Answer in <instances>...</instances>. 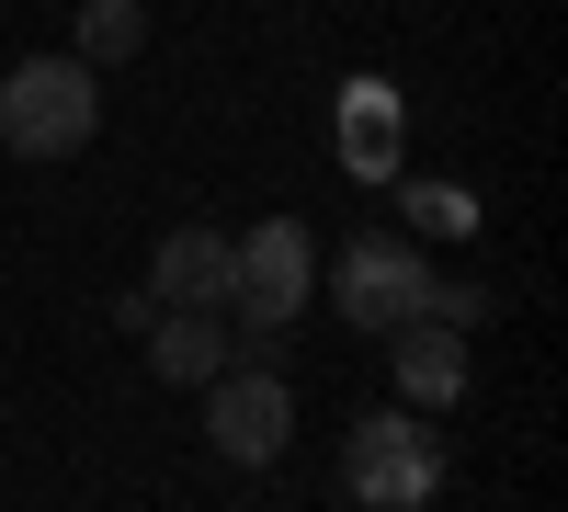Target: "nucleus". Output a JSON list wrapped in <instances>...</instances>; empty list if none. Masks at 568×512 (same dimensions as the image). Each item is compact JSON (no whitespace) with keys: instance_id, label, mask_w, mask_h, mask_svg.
Returning a JSON list of instances; mask_svg holds the SVG:
<instances>
[{"instance_id":"4","label":"nucleus","mask_w":568,"mask_h":512,"mask_svg":"<svg viewBox=\"0 0 568 512\" xmlns=\"http://www.w3.org/2000/svg\"><path fill=\"white\" fill-rule=\"evenodd\" d=\"M307 297H318V240L296 217H262L251 240H227V308H240L251 342H284L307 319Z\"/></svg>"},{"instance_id":"10","label":"nucleus","mask_w":568,"mask_h":512,"mask_svg":"<svg viewBox=\"0 0 568 512\" xmlns=\"http://www.w3.org/2000/svg\"><path fill=\"white\" fill-rule=\"evenodd\" d=\"M342 137H353V171H364V182H398V171H387V91H375V80L353 91V114H342Z\"/></svg>"},{"instance_id":"6","label":"nucleus","mask_w":568,"mask_h":512,"mask_svg":"<svg viewBox=\"0 0 568 512\" xmlns=\"http://www.w3.org/2000/svg\"><path fill=\"white\" fill-rule=\"evenodd\" d=\"M149 308H227V228H171L136 273Z\"/></svg>"},{"instance_id":"1","label":"nucleus","mask_w":568,"mask_h":512,"mask_svg":"<svg viewBox=\"0 0 568 512\" xmlns=\"http://www.w3.org/2000/svg\"><path fill=\"white\" fill-rule=\"evenodd\" d=\"M91 137H103V69H80V58H12L0 69V149L12 160L58 171Z\"/></svg>"},{"instance_id":"9","label":"nucleus","mask_w":568,"mask_h":512,"mask_svg":"<svg viewBox=\"0 0 568 512\" xmlns=\"http://www.w3.org/2000/svg\"><path fill=\"white\" fill-rule=\"evenodd\" d=\"M136 46H149V0H80V46H69L80 69H114Z\"/></svg>"},{"instance_id":"11","label":"nucleus","mask_w":568,"mask_h":512,"mask_svg":"<svg viewBox=\"0 0 568 512\" xmlns=\"http://www.w3.org/2000/svg\"><path fill=\"white\" fill-rule=\"evenodd\" d=\"M409 228H433V240H478V194H455V182H409Z\"/></svg>"},{"instance_id":"3","label":"nucleus","mask_w":568,"mask_h":512,"mask_svg":"<svg viewBox=\"0 0 568 512\" xmlns=\"http://www.w3.org/2000/svg\"><path fill=\"white\" fill-rule=\"evenodd\" d=\"M433 297H444V273L420 262L398 228H364V240H342V262H329V308H342L364 342H398L409 319H433Z\"/></svg>"},{"instance_id":"2","label":"nucleus","mask_w":568,"mask_h":512,"mask_svg":"<svg viewBox=\"0 0 568 512\" xmlns=\"http://www.w3.org/2000/svg\"><path fill=\"white\" fill-rule=\"evenodd\" d=\"M342 490L364 512H433V490H444L433 410H364V422L342 433Z\"/></svg>"},{"instance_id":"7","label":"nucleus","mask_w":568,"mask_h":512,"mask_svg":"<svg viewBox=\"0 0 568 512\" xmlns=\"http://www.w3.org/2000/svg\"><path fill=\"white\" fill-rule=\"evenodd\" d=\"M387 364H398V410H455L466 399V331H444V319H409Z\"/></svg>"},{"instance_id":"8","label":"nucleus","mask_w":568,"mask_h":512,"mask_svg":"<svg viewBox=\"0 0 568 512\" xmlns=\"http://www.w3.org/2000/svg\"><path fill=\"white\" fill-rule=\"evenodd\" d=\"M149 364L171 388H216L227 377V308H160L149 319Z\"/></svg>"},{"instance_id":"5","label":"nucleus","mask_w":568,"mask_h":512,"mask_svg":"<svg viewBox=\"0 0 568 512\" xmlns=\"http://www.w3.org/2000/svg\"><path fill=\"white\" fill-rule=\"evenodd\" d=\"M205 444L227 455V468H273V455L296 444V388H284L273 364H227V377L205 388Z\"/></svg>"}]
</instances>
